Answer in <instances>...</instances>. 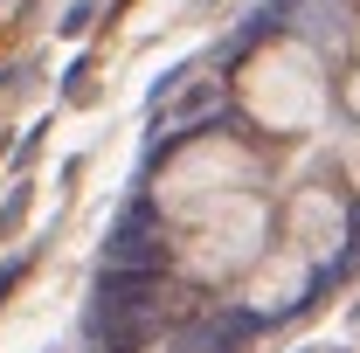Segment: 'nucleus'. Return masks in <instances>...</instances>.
Segmentation results:
<instances>
[{
	"instance_id": "obj_1",
	"label": "nucleus",
	"mask_w": 360,
	"mask_h": 353,
	"mask_svg": "<svg viewBox=\"0 0 360 353\" xmlns=\"http://www.w3.org/2000/svg\"><path fill=\"white\" fill-rule=\"evenodd\" d=\"M243 90H250V111L264 125H312L319 104H326V84H319L305 49H264L250 63V84Z\"/></svg>"
},
{
	"instance_id": "obj_3",
	"label": "nucleus",
	"mask_w": 360,
	"mask_h": 353,
	"mask_svg": "<svg viewBox=\"0 0 360 353\" xmlns=\"http://www.w3.org/2000/svg\"><path fill=\"white\" fill-rule=\"evenodd\" d=\"M257 243H264V208L236 194V201H222V208L208 215L201 243L187 250V264H194V270H208V277H222V270L250 264V257H257Z\"/></svg>"
},
{
	"instance_id": "obj_5",
	"label": "nucleus",
	"mask_w": 360,
	"mask_h": 353,
	"mask_svg": "<svg viewBox=\"0 0 360 353\" xmlns=\"http://www.w3.org/2000/svg\"><path fill=\"white\" fill-rule=\"evenodd\" d=\"M305 291V257L291 250V257H270L264 270H257V284H250V305L257 312H277V305H291Z\"/></svg>"
},
{
	"instance_id": "obj_4",
	"label": "nucleus",
	"mask_w": 360,
	"mask_h": 353,
	"mask_svg": "<svg viewBox=\"0 0 360 353\" xmlns=\"http://www.w3.org/2000/svg\"><path fill=\"white\" fill-rule=\"evenodd\" d=\"M291 243H298V257H340V243H347V208H340V194L305 187V194L291 201Z\"/></svg>"
},
{
	"instance_id": "obj_2",
	"label": "nucleus",
	"mask_w": 360,
	"mask_h": 353,
	"mask_svg": "<svg viewBox=\"0 0 360 353\" xmlns=\"http://www.w3.org/2000/svg\"><path fill=\"white\" fill-rule=\"evenodd\" d=\"M250 187V153L243 146H229V139H208V146H194V153H180L167 187H160V208H222Z\"/></svg>"
},
{
	"instance_id": "obj_6",
	"label": "nucleus",
	"mask_w": 360,
	"mask_h": 353,
	"mask_svg": "<svg viewBox=\"0 0 360 353\" xmlns=\"http://www.w3.org/2000/svg\"><path fill=\"white\" fill-rule=\"evenodd\" d=\"M354 180H360V153H354Z\"/></svg>"
},
{
	"instance_id": "obj_7",
	"label": "nucleus",
	"mask_w": 360,
	"mask_h": 353,
	"mask_svg": "<svg viewBox=\"0 0 360 353\" xmlns=\"http://www.w3.org/2000/svg\"><path fill=\"white\" fill-rule=\"evenodd\" d=\"M354 104H360V84H354Z\"/></svg>"
}]
</instances>
